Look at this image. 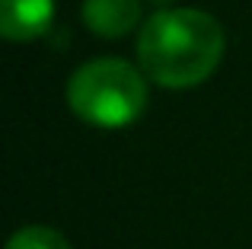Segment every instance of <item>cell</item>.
Here are the masks:
<instances>
[{
	"label": "cell",
	"mask_w": 252,
	"mask_h": 249,
	"mask_svg": "<svg viewBox=\"0 0 252 249\" xmlns=\"http://www.w3.org/2000/svg\"><path fill=\"white\" fill-rule=\"evenodd\" d=\"M223 26L211 13L176 6L160 10L137 35V61L154 83L166 90H189L204 83L223 58Z\"/></svg>",
	"instance_id": "cell-1"
},
{
	"label": "cell",
	"mask_w": 252,
	"mask_h": 249,
	"mask_svg": "<svg viewBox=\"0 0 252 249\" xmlns=\"http://www.w3.org/2000/svg\"><path fill=\"white\" fill-rule=\"evenodd\" d=\"M67 106L93 128H128L147 109L144 70L122 58H96L67 80Z\"/></svg>",
	"instance_id": "cell-2"
},
{
	"label": "cell",
	"mask_w": 252,
	"mask_h": 249,
	"mask_svg": "<svg viewBox=\"0 0 252 249\" xmlns=\"http://www.w3.org/2000/svg\"><path fill=\"white\" fill-rule=\"evenodd\" d=\"M55 19V0H0V32L10 42L45 35Z\"/></svg>",
	"instance_id": "cell-3"
},
{
	"label": "cell",
	"mask_w": 252,
	"mask_h": 249,
	"mask_svg": "<svg viewBox=\"0 0 252 249\" xmlns=\"http://www.w3.org/2000/svg\"><path fill=\"white\" fill-rule=\"evenodd\" d=\"M83 23L102 38H122L141 23V0H83Z\"/></svg>",
	"instance_id": "cell-4"
},
{
	"label": "cell",
	"mask_w": 252,
	"mask_h": 249,
	"mask_svg": "<svg viewBox=\"0 0 252 249\" xmlns=\"http://www.w3.org/2000/svg\"><path fill=\"white\" fill-rule=\"evenodd\" d=\"M6 249H70V243L51 227L32 224V227H23V230L13 233Z\"/></svg>",
	"instance_id": "cell-5"
}]
</instances>
